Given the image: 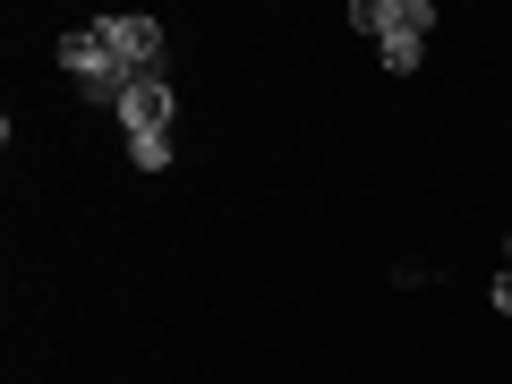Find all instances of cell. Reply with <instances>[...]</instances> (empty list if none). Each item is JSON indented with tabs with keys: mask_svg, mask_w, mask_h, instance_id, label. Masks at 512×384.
Listing matches in <instances>:
<instances>
[{
	"mask_svg": "<svg viewBox=\"0 0 512 384\" xmlns=\"http://www.w3.org/2000/svg\"><path fill=\"white\" fill-rule=\"evenodd\" d=\"M86 26L128 60V77H163V18H146V9H111V18H86Z\"/></svg>",
	"mask_w": 512,
	"mask_h": 384,
	"instance_id": "obj_3",
	"label": "cell"
},
{
	"mask_svg": "<svg viewBox=\"0 0 512 384\" xmlns=\"http://www.w3.org/2000/svg\"><path fill=\"white\" fill-rule=\"evenodd\" d=\"M128 163H137V171H171V137H154V146H128Z\"/></svg>",
	"mask_w": 512,
	"mask_h": 384,
	"instance_id": "obj_5",
	"label": "cell"
},
{
	"mask_svg": "<svg viewBox=\"0 0 512 384\" xmlns=\"http://www.w3.org/2000/svg\"><path fill=\"white\" fill-rule=\"evenodd\" d=\"M111 120H120L128 146H154V137H171V120H180V94H171L163 77H137V86L120 94V111H111Z\"/></svg>",
	"mask_w": 512,
	"mask_h": 384,
	"instance_id": "obj_4",
	"label": "cell"
},
{
	"mask_svg": "<svg viewBox=\"0 0 512 384\" xmlns=\"http://www.w3.org/2000/svg\"><path fill=\"white\" fill-rule=\"evenodd\" d=\"M504 256H512V231H504Z\"/></svg>",
	"mask_w": 512,
	"mask_h": 384,
	"instance_id": "obj_7",
	"label": "cell"
},
{
	"mask_svg": "<svg viewBox=\"0 0 512 384\" xmlns=\"http://www.w3.org/2000/svg\"><path fill=\"white\" fill-rule=\"evenodd\" d=\"M60 69H69L77 86H86V103H103V111H120V94L137 86V77H128V60L111 52L94 26H69V35H60Z\"/></svg>",
	"mask_w": 512,
	"mask_h": 384,
	"instance_id": "obj_2",
	"label": "cell"
},
{
	"mask_svg": "<svg viewBox=\"0 0 512 384\" xmlns=\"http://www.w3.org/2000/svg\"><path fill=\"white\" fill-rule=\"evenodd\" d=\"M350 26L376 43L384 77H410L427 60V26H436V0H350Z\"/></svg>",
	"mask_w": 512,
	"mask_h": 384,
	"instance_id": "obj_1",
	"label": "cell"
},
{
	"mask_svg": "<svg viewBox=\"0 0 512 384\" xmlns=\"http://www.w3.org/2000/svg\"><path fill=\"white\" fill-rule=\"evenodd\" d=\"M495 316H512V256H504V274H495Z\"/></svg>",
	"mask_w": 512,
	"mask_h": 384,
	"instance_id": "obj_6",
	"label": "cell"
}]
</instances>
